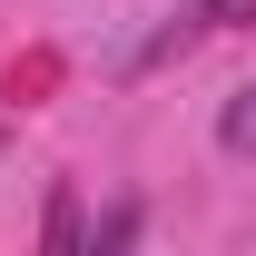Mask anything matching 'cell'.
Masks as SVG:
<instances>
[{"label":"cell","mask_w":256,"mask_h":256,"mask_svg":"<svg viewBox=\"0 0 256 256\" xmlns=\"http://www.w3.org/2000/svg\"><path fill=\"white\" fill-rule=\"evenodd\" d=\"M69 236H79V197L60 188V197H50V246H69Z\"/></svg>","instance_id":"obj_3"},{"label":"cell","mask_w":256,"mask_h":256,"mask_svg":"<svg viewBox=\"0 0 256 256\" xmlns=\"http://www.w3.org/2000/svg\"><path fill=\"white\" fill-rule=\"evenodd\" d=\"M197 20L207 30H236V20H256V0H197Z\"/></svg>","instance_id":"obj_2"},{"label":"cell","mask_w":256,"mask_h":256,"mask_svg":"<svg viewBox=\"0 0 256 256\" xmlns=\"http://www.w3.org/2000/svg\"><path fill=\"white\" fill-rule=\"evenodd\" d=\"M217 138H226V158H256V89H236V98H226Z\"/></svg>","instance_id":"obj_1"}]
</instances>
